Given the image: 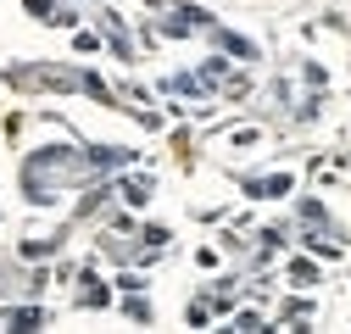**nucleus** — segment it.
I'll list each match as a JSON object with an SVG mask.
<instances>
[{
  "label": "nucleus",
  "instance_id": "f257e3e1",
  "mask_svg": "<svg viewBox=\"0 0 351 334\" xmlns=\"http://www.w3.org/2000/svg\"><path fill=\"white\" fill-rule=\"evenodd\" d=\"M245 190H251V195H285V190H290V179H251Z\"/></svg>",
  "mask_w": 351,
  "mask_h": 334
},
{
  "label": "nucleus",
  "instance_id": "f03ea898",
  "mask_svg": "<svg viewBox=\"0 0 351 334\" xmlns=\"http://www.w3.org/2000/svg\"><path fill=\"white\" fill-rule=\"evenodd\" d=\"M123 201H134V206L151 201V179H128V184H123Z\"/></svg>",
  "mask_w": 351,
  "mask_h": 334
}]
</instances>
